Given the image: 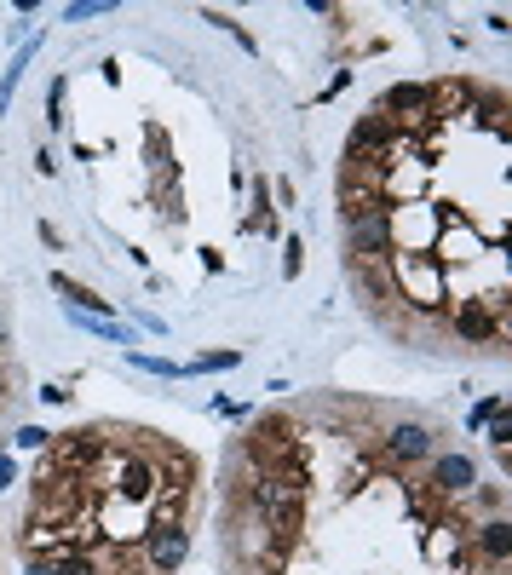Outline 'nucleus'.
<instances>
[{
  "label": "nucleus",
  "mask_w": 512,
  "mask_h": 575,
  "mask_svg": "<svg viewBox=\"0 0 512 575\" xmlns=\"http://www.w3.org/2000/svg\"><path fill=\"white\" fill-rule=\"evenodd\" d=\"M18 443H23V449H41V443H46V432H41V426H23Z\"/></svg>",
  "instance_id": "obj_11"
},
{
  "label": "nucleus",
  "mask_w": 512,
  "mask_h": 575,
  "mask_svg": "<svg viewBox=\"0 0 512 575\" xmlns=\"http://www.w3.org/2000/svg\"><path fill=\"white\" fill-rule=\"evenodd\" d=\"M99 12H116V0H76V6L64 12L69 23H81V18H99Z\"/></svg>",
  "instance_id": "obj_7"
},
{
  "label": "nucleus",
  "mask_w": 512,
  "mask_h": 575,
  "mask_svg": "<svg viewBox=\"0 0 512 575\" xmlns=\"http://www.w3.org/2000/svg\"><path fill=\"white\" fill-rule=\"evenodd\" d=\"M460 334H467V339H490L495 334V316L484 311V305H467V311H460Z\"/></svg>",
  "instance_id": "obj_5"
},
{
  "label": "nucleus",
  "mask_w": 512,
  "mask_h": 575,
  "mask_svg": "<svg viewBox=\"0 0 512 575\" xmlns=\"http://www.w3.org/2000/svg\"><path fill=\"white\" fill-rule=\"evenodd\" d=\"M58 293H64V305H76V311H87V316H104L109 311V299H99V293L81 288V283H69V276H58Z\"/></svg>",
  "instance_id": "obj_4"
},
{
  "label": "nucleus",
  "mask_w": 512,
  "mask_h": 575,
  "mask_svg": "<svg viewBox=\"0 0 512 575\" xmlns=\"http://www.w3.org/2000/svg\"><path fill=\"white\" fill-rule=\"evenodd\" d=\"M144 553H150L156 575H173L179 564H185L190 541H185V530H179V523H156V530H150V541H144Z\"/></svg>",
  "instance_id": "obj_2"
},
{
  "label": "nucleus",
  "mask_w": 512,
  "mask_h": 575,
  "mask_svg": "<svg viewBox=\"0 0 512 575\" xmlns=\"http://www.w3.org/2000/svg\"><path fill=\"white\" fill-rule=\"evenodd\" d=\"M490 443L507 455V443H512V426H507V420H495V426H490Z\"/></svg>",
  "instance_id": "obj_10"
},
{
  "label": "nucleus",
  "mask_w": 512,
  "mask_h": 575,
  "mask_svg": "<svg viewBox=\"0 0 512 575\" xmlns=\"http://www.w3.org/2000/svg\"><path fill=\"white\" fill-rule=\"evenodd\" d=\"M58 575H99V570H92L87 564V558H58V564H52Z\"/></svg>",
  "instance_id": "obj_9"
},
{
  "label": "nucleus",
  "mask_w": 512,
  "mask_h": 575,
  "mask_svg": "<svg viewBox=\"0 0 512 575\" xmlns=\"http://www.w3.org/2000/svg\"><path fill=\"white\" fill-rule=\"evenodd\" d=\"M432 483L444 489V495H467L472 483H478V467H472V455H432Z\"/></svg>",
  "instance_id": "obj_3"
},
{
  "label": "nucleus",
  "mask_w": 512,
  "mask_h": 575,
  "mask_svg": "<svg viewBox=\"0 0 512 575\" xmlns=\"http://www.w3.org/2000/svg\"><path fill=\"white\" fill-rule=\"evenodd\" d=\"M29 575H58V570L52 564H29Z\"/></svg>",
  "instance_id": "obj_13"
},
{
  "label": "nucleus",
  "mask_w": 512,
  "mask_h": 575,
  "mask_svg": "<svg viewBox=\"0 0 512 575\" xmlns=\"http://www.w3.org/2000/svg\"><path fill=\"white\" fill-rule=\"evenodd\" d=\"M392 109H409V104H426V87H397L392 98H386Z\"/></svg>",
  "instance_id": "obj_8"
},
{
  "label": "nucleus",
  "mask_w": 512,
  "mask_h": 575,
  "mask_svg": "<svg viewBox=\"0 0 512 575\" xmlns=\"http://www.w3.org/2000/svg\"><path fill=\"white\" fill-rule=\"evenodd\" d=\"M386 449H392V460H432L437 455V432L426 420H397L392 432H386Z\"/></svg>",
  "instance_id": "obj_1"
},
{
  "label": "nucleus",
  "mask_w": 512,
  "mask_h": 575,
  "mask_svg": "<svg viewBox=\"0 0 512 575\" xmlns=\"http://www.w3.org/2000/svg\"><path fill=\"white\" fill-rule=\"evenodd\" d=\"M478 541H484V553H490V558H495V564H501V558L512 553V535H507V518H495V523H484V535H478Z\"/></svg>",
  "instance_id": "obj_6"
},
{
  "label": "nucleus",
  "mask_w": 512,
  "mask_h": 575,
  "mask_svg": "<svg viewBox=\"0 0 512 575\" xmlns=\"http://www.w3.org/2000/svg\"><path fill=\"white\" fill-rule=\"evenodd\" d=\"M230 363H236V351H219V357H202L196 369H230Z\"/></svg>",
  "instance_id": "obj_12"
}]
</instances>
